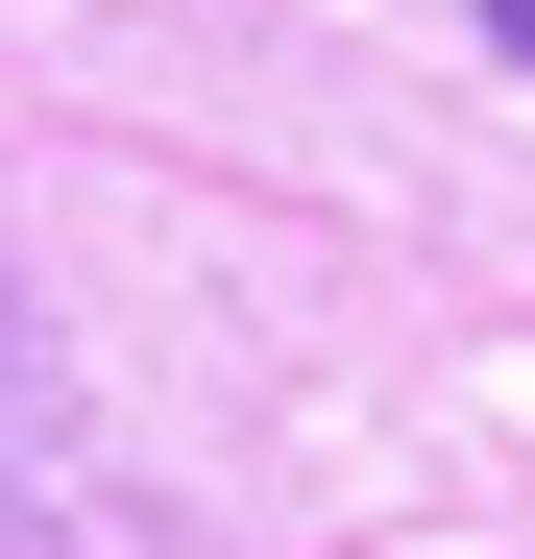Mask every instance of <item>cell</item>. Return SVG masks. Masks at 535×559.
<instances>
[{
    "label": "cell",
    "instance_id": "6da1fadb",
    "mask_svg": "<svg viewBox=\"0 0 535 559\" xmlns=\"http://www.w3.org/2000/svg\"><path fill=\"white\" fill-rule=\"evenodd\" d=\"M49 438V317H25V267H0V462Z\"/></svg>",
    "mask_w": 535,
    "mask_h": 559
},
{
    "label": "cell",
    "instance_id": "7a4b0ae2",
    "mask_svg": "<svg viewBox=\"0 0 535 559\" xmlns=\"http://www.w3.org/2000/svg\"><path fill=\"white\" fill-rule=\"evenodd\" d=\"M463 25H487V49H511V73H535V0H463Z\"/></svg>",
    "mask_w": 535,
    "mask_h": 559
}]
</instances>
